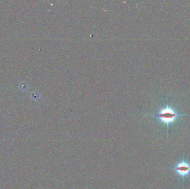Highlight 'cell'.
<instances>
[{
    "mask_svg": "<svg viewBox=\"0 0 190 189\" xmlns=\"http://www.w3.org/2000/svg\"><path fill=\"white\" fill-rule=\"evenodd\" d=\"M156 116L161 119L162 122L166 123L167 126H169L170 123L173 122L178 117L181 116V115L177 114L173 109L167 107L162 109Z\"/></svg>",
    "mask_w": 190,
    "mask_h": 189,
    "instance_id": "6da1fadb",
    "label": "cell"
},
{
    "mask_svg": "<svg viewBox=\"0 0 190 189\" xmlns=\"http://www.w3.org/2000/svg\"><path fill=\"white\" fill-rule=\"evenodd\" d=\"M173 169L177 174L183 178L190 174V165L185 162L183 159L182 162L178 163Z\"/></svg>",
    "mask_w": 190,
    "mask_h": 189,
    "instance_id": "7a4b0ae2",
    "label": "cell"
},
{
    "mask_svg": "<svg viewBox=\"0 0 190 189\" xmlns=\"http://www.w3.org/2000/svg\"><path fill=\"white\" fill-rule=\"evenodd\" d=\"M19 88L21 90H24L27 89V84L26 83H21L19 85Z\"/></svg>",
    "mask_w": 190,
    "mask_h": 189,
    "instance_id": "3957f363",
    "label": "cell"
}]
</instances>
